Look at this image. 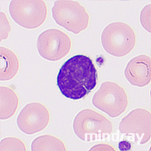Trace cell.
Segmentation results:
<instances>
[{
	"instance_id": "cell-1",
	"label": "cell",
	"mask_w": 151,
	"mask_h": 151,
	"mask_svg": "<svg viewBox=\"0 0 151 151\" xmlns=\"http://www.w3.org/2000/svg\"><path fill=\"white\" fill-rule=\"evenodd\" d=\"M97 80V71L93 60L86 56L77 55L62 65L57 76V85L64 96L76 100L93 89Z\"/></svg>"
},
{
	"instance_id": "cell-2",
	"label": "cell",
	"mask_w": 151,
	"mask_h": 151,
	"mask_svg": "<svg viewBox=\"0 0 151 151\" xmlns=\"http://www.w3.org/2000/svg\"><path fill=\"white\" fill-rule=\"evenodd\" d=\"M104 50L117 57L125 56L134 48L136 36L134 29L128 24L122 22L110 24L104 28L101 36Z\"/></svg>"
},
{
	"instance_id": "cell-3",
	"label": "cell",
	"mask_w": 151,
	"mask_h": 151,
	"mask_svg": "<svg viewBox=\"0 0 151 151\" xmlns=\"http://www.w3.org/2000/svg\"><path fill=\"white\" fill-rule=\"evenodd\" d=\"M52 11V17L58 24L75 34L88 27L89 14L84 6L77 1H57Z\"/></svg>"
},
{
	"instance_id": "cell-4",
	"label": "cell",
	"mask_w": 151,
	"mask_h": 151,
	"mask_svg": "<svg viewBox=\"0 0 151 151\" xmlns=\"http://www.w3.org/2000/svg\"><path fill=\"white\" fill-rule=\"evenodd\" d=\"M111 127L110 122L106 117L90 109L81 111L73 123L76 134L85 141L103 140L111 132Z\"/></svg>"
},
{
	"instance_id": "cell-5",
	"label": "cell",
	"mask_w": 151,
	"mask_h": 151,
	"mask_svg": "<svg viewBox=\"0 0 151 151\" xmlns=\"http://www.w3.org/2000/svg\"><path fill=\"white\" fill-rule=\"evenodd\" d=\"M9 10L16 23L29 29L40 27L46 19L48 13L47 4L42 0H12Z\"/></svg>"
},
{
	"instance_id": "cell-6",
	"label": "cell",
	"mask_w": 151,
	"mask_h": 151,
	"mask_svg": "<svg viewBox=\"0 0 151 151\" xmlns=\"http://www.w3.org/2000/svg\"><path fill=\"white\" fill-rule=\"evenodd\" d=\"M93 103L97 108L113 117L126 110L128 96L125 90L119 85L106 81L102 83L94 94Z\"/></svg>"
},
{
	"instance_id": "cell-7",
	"label": "cell",
	"mask_w": 151,
	"mask_h": 151,
	"mask_svg": "<svg viewBox=\"0 0 151 151\" xmlns=\"http://www.w3.org/2000/svg\"><path fill=\"white\" fill-rule=\"evenodd\" d=\"M71 45L69 36L63 31L56 29L43 32L37 41L39 54L45 60L51 61L60 60L67 55Z\"/></svg>"
},
{
	"instance_id": "cell-8",
	"label": "cell",
	"mask_w": 151,
	"mask_h": 151,
	"mask_svg": "<svg viewBox=\"0 0 151 151\" xmlns=\"http://www.w3.org/2000/svg\"><path fill=\"white\" fill-rule=\"evenodd\" d=\"M50 121V115L47 108L41 103L35 102L28 104L22 109L17 122L22 132L32 135L45 129Z\"/></svg>"
},
{
	"instance_id": "cell-9",
	"label": "cell",
	"mask_w": 151,
	"mask_h": 151,
	"mask_svg": "<svg viewBox=\"0 0 151 151\" xmlns=\"http://www.w3.org/2000/svg\"><path fill=\"white\" fill-rule=\"evenodd\" d=\"M124 73L127 80L134 86H146L151 80L150 58L145 55L134 57L127 64Z\"/></svg>"
},
{
	"instance_id": "cell-10",
	"label": "cell",
	"mask_w": 151,
	"mask_h": 151,
	"mask_svg": "<svg viewBox=\"0 0 151 151\" xmlns=\"http://www.w3.org/2000/svg\"><path fill=\"white\" fill-rule=\"evenodd\" d=\"M19 67L18 58L15 52L5 47H1V80L12 79L17 74Z\"/></svg>"
},
{
	"instance_id": "cell-11",
	"label": "cell",
	"mask_w": 151,
	"mask_h": 151,
	"mask_svg": "<svg viewBox=\"0 0 151 151\" xmlns=\"http://www.w3.org/2000/svg\"><path fill=\"white\" fill-rule=\"evenodd\" d=\"M19 99L14 91L9 87H1V119L5 120L15 114Z\"/></svg>"
},
{
	"instance_id": "cell-12",
	"label": "cell",
	"mask_w": 151,
	"mask_h": 151,
	"mask_svg": "<svg viewBox=\"0 0 151 151\" xmlns=\"http://www.w3.org/2000/svg\"><path fill=\"white\" fill-rule=\"evenodd\" d=\"M32 151H65L63 142L58 138L50 135L38 137L32 142Z\"/></svg>"
},
{
	"instance_id": "cell-13",
	"label": "cell",
	"mask_w": 151,
	"mask_h": 151,
	"mask_svg": "<svg viewBox=\"0 0 151 151\" xmlns=\"http://www.w3.org/2000/svg\"><path fill=\"white\" fill-rule=\"evenodd\" d=\"M25 144L20 139L14 137L5 138L1 142V151H26Z\"/></svg>"
},
{
	"instance_id": "cell-14",
	"label": "cell",
	"mask_w": 151,
	"mask_h": 151,
	"mask_svg": "<svg viewBox=\"0 0 151 151\" xmlns=\"http://www.w3.org/2000/svg\"><path fill=\"white\" fill-rule=\"evenodd\" d=\"M131 144L127 141H123L119 144V148L121 151H127L130 150Z\"/></svg>"
}]
</instances>
